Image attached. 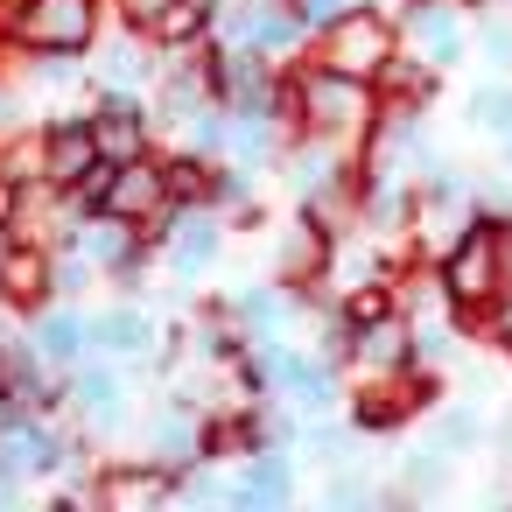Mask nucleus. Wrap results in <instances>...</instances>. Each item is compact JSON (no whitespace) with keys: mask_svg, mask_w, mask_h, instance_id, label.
Segmentation results:
<instances>
[{"mask_svg":"<svg viewBox=\"0 0 512 512\" xmlns=\"http://www.w3.org/2000/svg\"><path fill=\"white\" fill-rule=\"evenodd\" d=\"M92 148H99V155H134V148H141V113H134L127 99L106 106L99 127H92Z\"/></svg>","mask_w":512,"mask_h":512,"instance_id":"obj_4","label":"nucleus"},{"mask_svg":"<svg viewBox=\"0 0 512 512\" xmlns=\"http://www.w3.org/2000/svg\"><path fill=\"white\" fill-rule=\"evenodd\" d=\"M407 484H414V491H435V484H442V463H435V449H428V456H414Z\"/></svg>","mask_w":512,"mask_h":512,"instance_id":"obj_14","label":"nucleus"},{"mask_svg":"<svg viewBox=\"0 0 512 512\" xmlns=\"http://www.w3.org/2000/svg\"><path fill=\"white\" fill-rule=\"evenodd\" d=\"M435 435H442V442H477V414H449Z\"/></svg>","mask_w":512,"mask_h":512,"instance_id":"obj_15","label":"nucleus"},{"mask_svg":"<svg viewBox=\"0 0 512 512\" xmlns=\"http://www.w3.org/2000/svg\"><path fill=\"white\" fill-rule=\"evenodd\" d=\"M365 351L372 358H407V330L400 323H379V330H365Z\"/></svg>","mask_w":512,"mask_h":512,"instance_id":"obj_13","label":"nucleus"},{"mask_svg":"<svg viewBox=\"0 0 512 512\" xmlns=\"http://www.w3.org/2000/svg\"><path fill=\"white\" fill-rule=\"evenodd\" d=\"M36 351H43L50 365H78V358H85V323H78V316H43Z\"/></svg>","mask_w":512,"mask_h":512,"instance_id":"obj_5","label":"nucleus"},{"mask_svg":"<svg viewBox=\"0 0 512 512\" xmlns=\"http://www.w3.org/2000/svg\"><path fill=\"white\" fill-rule=\"evenodd\" d=\"M211 253H218V232H211V225L197 218V225H190V239H183V253H176V267H183V274H197V267H204Z\"/></svg>","mask_w":512,"mask_h":512,"instance_id":"obj_12","label":"nucleus"},{"mask_svg":"<svg viewBox=\"0 0 512 512\" xmlns=\"http://www.w3.org/2000/svg\"><path fill=\"white\" fill-rule=\"evenodd\" d=\"M92 155H99V148H92V127H71V134L57 127V134H50V176H57V183H85V176H92Z\"/></svg>","mask_w":512,"mask_h":512,"instance_id":"obj_3","label":"nucleus"},{"mask_svg":"<svg viewBox=\"0 0 512 512\" xmlns=\"http://www.w3.org/2000/svg\"><path fill=\"white\" fill-rule=\"evenodd\" d=\"M78 407H85V421L92 428H113L127 407H120V386H113V372H85L78 379Z\"/></svg>","mask_w":512,"mask_h":512,"instance_id":"obj_6","label":"nucleus"},{"mask_svg":"<svg viewBox=\"0 0 512 512\" xmlns=\"http://www.w3.org/2000/svg\"><path fill=\"white\" fill-rule=\"evenodd\" d=\"M85 337H92L99 351H113V358H134V351L148 344V323H141V316L127 309V316H106V323H92Z\"/></svg>","mask_w":512,"mask_h":512,"instance_id":"obj_7","label":"nucleus"},{"mask_svg":"<svg viewBox=\"0 0 512 512\" xmlns=\"http://www.w3.org/2000/svg\"><path fill=\"white\" fill-rule=\"evenodd\" d=\"M155 190H162V183H155V169H127V183L113 190V211H120V218H134V211H148V204H155Z\"/></svg>","mask_w":512,"mask_h":512,"instance_id":"obj_11","label":"nucleus"},{"mask_svg":"<svg viewBox=\"0 0 512 512\" xmlns=\"http://www.w3.org/2000/svg\"><path fill=\"white\" fill-rule=\"evenodd\" d=\"M484 50H491L498 64H512V29H491V36H484Z\"/></svg>","mask_w":512,"mask_h":512,"instance_id":"obj_16","label":"nucleus"},{"mask_svg":"<svg viewBox=\"0 0 512 512\" xmlns=\"http://www.w3.org/2000/svg\"><path fill=\"white\" fill-rule=\"evenodd\" d=\"M491 288H498V253H491V225H477L449 260V302H484Z\"/></svg>","mask_w":512,"mask_h":512,"instance_id":"obj_2","label":"nucleus"},{"mask_svg":"<svg viewBox=\"0 0 512 512\" xmlns=\"http://www.w3.org/2000/svg\"><path fill=\"white\" fill-rule=\"evenodd\" d=\"M505 162H512V134H505Z\"/></svg>","mask_w":512,"mask_h":512,"instance_id":"obj_17","label":"nucleus"},{"mask_svg":"<svg viewBox=\"0 0 512 512\" xmlns=\"http://www.w3.org/2000/svg\"><path fill=\"white\" fill-rule=\"evenodd\" d=\"M22 36H36L43 50H78L92 36V8H85V0H29Z\"/></svg>","mask_w":512,"mask_h":512,"instance_id":"obj_1","label":"nucleus"},{"mask_svg":"<svg viewBox=\"0 0 512 512\" xmlns=\"http://www.w3.org/2000/svg\"><path fill=\"white\" fill-rule=\"evenodd\" d=\"M85 253H99L106 267L134 260V232H127V218H120V225H85Z\"/></svg>","mask_w":512,"mask_h":512,"instance_id":"obj_9","label":"nucleus"},{"mask_svg":"<svg viewBox=\"0 0 512 512\" xmlns=\"http://www.w3.org/2000/svg\"><path fill=\"white\" fill-rule=\"evenodd\" d=\"M470 120H477L484 134L505 141V134H512V92H505V85H484V92L470 99Z\"/></svg>","mask_w":512,"mask_h":512,"instance_id":"obj_8","label":"nucleus"},{"mask_svg":"<svg viewBox=\"0 0 512 512\" xmlns=\"http://www.w3.org/2000/svg\"><path fill=\"white\" fill-rule=\"evenodd\" d=\"M239 498H288V463L281 456H253V477L239 484Z\"/></svg>","mask_w":512,"mask_h":512,"instance_id":"obj_10","label":"nucleus"}]
</instances>
